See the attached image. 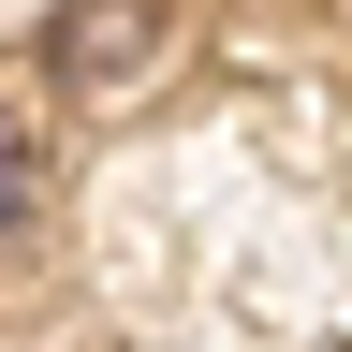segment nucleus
<instances>
[{
	"label": "nucleus",
	"instance_id": "f257e3e1",
	"mask_svg": "<svg viewBox=\"0 0 352 352\" xmlns=\"http://www.w3.org/2000/svg\"><path fill=\"white\" fill-rule=\"evenodd\" d=\"M147 59H162V0H74V15H59V74L118 88V74H147Z\"/></svg>",
	"mask_w": 352,
	"mask_h": 352
},
{
	"label": "nucleus",
	"instance_id": "f03ea898",
	"mask_svg": "<svg viewBox=\"0 0 352 352\" xmlns=\"http://www.w3.org/2000/svg\"><path fill=\"white\" fill-rule=\"evenodd\" d=\"M30 191H44V162H30V118L0 103V235H15V220H30Z\"/></svg>",
	"mask_w": 352,
	"mask_h": 352
}]
</instances>
